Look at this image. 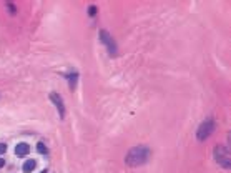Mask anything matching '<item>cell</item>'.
<instances>
[{
  "instance_id": "ba28073f",
  "label": "cell",
  "mask_w": 231,
  "mask_h": 173,
  "mask_svg": "<svg viewBox=\"0 0 231 173\" xmlns=\"http://www.w3.org/2000/svg\"><path fill=\"white\" fill-rule=\"evenodd\" d=\"M77 73H72V75H70L68 77V78H70V88H72V90H75V88H77Z\"/></svg>"
},
{
  "instance_id": "5bb4252c",
  "label": "cell",
  "mask_w": 231,
  "mask_h": 173,
  "mask_svg": "<svg viewBox=\"0 0 231 173\" xmlns=\"http://www.w3.org/2000/svg\"><path fill=\"white\" fill-rule=\"evenodd\" d=\"M40 173H47V170H43V171H40Z\"/></svg>"
},
{
  "instance_id": "277c9868",
  "label": "cell",
  "mask_w": 231,
  "mask_h": 173,
  "mask_svg": "<svg viewBox=\"0 0 231 173\" xmlns=\"http://www.w3.org/2000/svg\"><path fill=\"white\" fill-rule=\"evenodd\" d=\"M100 40H102V43L106 45V48H108V52L112 55L116 54V43H115V40H113L112 35H110L106 30H100Z\"/></svg>"
},
{
  "instance_id": "6da1fadb",
  "label": "cell",
  "mask_w": 231,
  "mask_h": 173,
  "mask_svg": "<svg viewBox=\"0 0 231 173\" xmlns=\"http://www.w3.org/2000/svg\"><path fill=\"white\" fill-rule=\"evenodd\" d=\"M151 157V151L150 148L143 147V145H138V147H133L131 150L126 153L125 157V163L128 167H141L145 165Z\"/></svg>"
},
{
  "instance_id": "7c38bea8",
  "label": "cell",
  "mask_w": 231,
  "mask_h": 173,
  "mask_svg": "<svg viewBox=\"0 0 231 173\" xmlns=\"http://www.w3.org/2000/svg\"><path fill=\"white\" fill-rule=\"evenodd\" d=\"M9 9H10V12H12V13L15 12V9H13V3H9Z\"/></svg>"
},
{
  "instance_id": "8992f818",
  "label": "cell",
  "mask_w": 231,
  "mask_h": 173,
  "mask_svg": "<svg viewBox=\"0 0 231 173\" xmlns=\"http://www.w3.org/2000/svg\"><path fill=\"white\" fill-rule=\"evenodd\" d=\"M28 151H30V147L27 143H19L15 147V155L17 157H27Z\"/></svg>"
},
{
  "instance_id": "4fadbf2b",
  "label": "cell",
  "mask_w": 231,
  "mask_h": 173,
  "mask_svg": "<svg viewBox=\"0 0 231 173\" xmlns=\"http://www.w3.org/2000/svg\"><path fill=\"white\" fill-rule=\"evenodd\" d=\"M2 167H5V160H3V158H0V168Z\"/></svg>"
},
{
  "instance_id": "7a4b0ae2",
  "label": "cell",
  "mask_w": 231,
  "mask_h": 173,
  "mask_svg": "<svg viewBox=\"0 0 231 173\" xmlns=\"http://www.w3.org/2000/svg\"><path fill=\"white\" fill-rule=\"evenodd\" d=\"M215 160L218 161V165H221L226 170L231 168V153L225 145H216L215 147Z\"/></svg>"
},
{
  "instance_id": "8fae6325",
  "label": "cell",
  "mask_w": 231,
  "mask_h": 173,
  "mask_svg": "<svg viewBox=\"0 0 231 173\" xmlns=\"http://www.w3.org/2000/svg\"><path fill=\"white\" fill-rule=\"evenodd\" d=\"M5 151H7V145L5 143H0V155L5 153Z\"/></svg>"
},
{
  "instance_id": "5b68a950",
  "label": "cell",
  "mask_w": 231,
  "mask_h": 173,
  "mask_svg": "<svg viewBox=\"0 0 231 173\" xmlns=\"http://www.w3.org/2000/svg\"><path fill=\"white\" fill-rule=\"evenodd\" d=\"M50 100L53 102V105L57 107V110H58L60 118H65V105H63L62 97H60V95L57 93V92H52V93H50Z\"/></svg>"
},
{
  "instance_id": "30bf717a",
  "label": "cell",
  "mask_w": 231,
  "mask_h": 173,
  "mask_svg": "<svg viewBox=\"0 0 231 173\" xmlns=\"http://www.w3.org/2000/svg\"><path fill=\"white\" fill-rule=\"evenodd\" d=\"M88 13H90V15H91V17H93V15H95V13H97V7H93V5H91V7H90V9H88Z\"/></svg>"
},
{
  "instance_id": "52a82bcc",
  "label": "cell",
  "mask_w": 231,
  "mask_h": 173,
  "mask_svg": "<svg viewBox=\"0 0 231 173\" xmlns=\"http://www.w3.org/2000/svg\"><path fill=\"white\" fill-rule=\"evenodd\" d=\"M35 167H37V163H35L33 160H27L25 163H23V171L25 173H30L35 170Z\"/></svg>"
},
{
  "instance_id": "3957f363",
  "label": "cell",
  "mask_w": 231,
  "mask_h": 173,
  "mask_svg": "<svg viewBox=\"0 0 231 173\" xmlns=\"http://www.w3.org/2000/svg\"><path fill=\"white\" fill-rule=\"evenodd\" d=\"M215 132V122H213L211 118L205 120L203 123H201L200 126H198V132H196V138L200 140V142H203V140H206L211 133Z\"/></svg>"
},
{
  "instance_id": "9c48e42d",
  "label": "cell",
  "mask_w": 231,
  "mask_h": 173,
  "mask_svg": "<svg viewBox=\"0 0 231 173\" xmlns=\"http://www.w3.org/2000/svg\"><path fill=\"white\" fill-rule=\"evenodd\" d=\"M37 151H38V153H40V155H45V153H47V147H45V143H42V142H38L37 143Z\"/></svg>"
}]
</instances>
